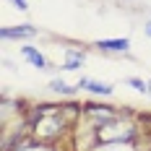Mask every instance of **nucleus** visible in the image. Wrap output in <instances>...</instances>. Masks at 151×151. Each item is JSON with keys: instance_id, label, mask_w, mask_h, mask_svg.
Wrapping results in <instances>:
<instances>
[{"instance_id": "f257e3e1", "label": "nucleus", "mask_w": 151, "mask_h": 151, "mask_svg": "<svg viewBox=\"0 0 151 151\" xmlns=\"http://www.w3.org/2000/svg\"><path fill=\"white\" fill-rule=\"evenodd\" d=\"M0 37L3 39H31V37H37V29L34 26H5V29H0Z\"/></svg>"}, {"instance_id": "6e6552de", "label": "nucleus", "mask_w": 151, "mask_h": 151, "mask_svg": "<svg viewBox=\"0 0 151 151\" xmlns=\"http://www.w3.org/2000/svg\"><path fill=\"white\" fill-rule=\"evenodd\" d=\"M16 5H18V8H21V11H26V8H29V5H26V0H13Z\"/></svg>"}, {"instance_id": "39448f33", "label": "nucleus", "mask_w": 151, "mask_h": 151, "mask_svg": "<svg viewBox=\"0 0 151 151\" xmlns=\"http://www.w3.org/2000/svg\"><path fill=\"white\" fill-rule=\"evenodd\" d=\"M83 63V52L78 50H65V70H76Z\"/></svg>"}, {"instance_id": "9d476101", "label": "nucleus", "mask_w": 151, "mask_h": 151, "mask_svg": "<svg viewBox=\"0 0 151 151\" xmlns=\"http://www.w3.org/2000/svg\"><path fill=\"white\" fill-rule=\"evenodd\" d=\"M149 96H151V81H149Z\"/></svg>"}, {"instance_id": "423d86ee", "label": "nucleus", "mask_w": 151, "mask_h": 151, "mask_svg": "<svg viewBox=\"0 0 151 151\" xmlns=\"http://www.w3.org/2000/svg\"><path fill=\"white\" fill-rule=\"evenodd\" d=\"M50 89H52V91H58V94H73V91H76V89H70L65 81H60V78H55V81L50 83Z\"/></svg>"}, {"instance_id": "7ed1b4c3", "label": "nucleus", "mask_w": 151, "mask_h": 151, "mask_svg": "<svg viewBox=\"0 0 151 151\" xmlns=\"http://www.w3.org/2000/svg\"><path fill=\"white\" fill-rule=\"evenodd\" d=\"M78 89H86V91H91V94H102V96H109V94L115 91L109 83H99V81H91V78H81V81H78Z\"/></svg>"}, {"instance_id": "0eeeda50", "label": "nucleus", "mask_w": 151, "mask_h": 151, "mask_svg": "<svg viewBox=\"0 0 151 151\" xmlns=\"http://www.w3.org/2000/svg\"><path fill=\"white\" fill-rule=\"evenodd\" d=\"M128 83H130L136 91H141V94H149V83H146V81H141V78H133V76H130V78H128Z\"/></svg>"}, {"instance_id": "20e7f679", "label": "nucleus", "mask_w": 151, "mask_h": 151, "mask_svg": "<svg viewBox=\"0 0 151 151\" xmlns=\"http://www.w3.org/2000/svg\"><path fill=\"white\" fill-rule=\"evenodd\" d=\"M96 47H99L102 52H128L130 39H99Z\"/></svg>"}, {"instance_id": "f03ea898", "label": "nucleus", "mask_w": 151, "mask_h": 151, "mask_svg": "<svg viewBox=\"0 0 151 151\" xmlns=\"http://www.w3.org/2000/svg\"><path fill=\"white\" fill-rule=\"evenodd\" d=\"M21 55H24V58H26L34 68H39V70H47V68H50L47 58L39 52V50H34V47H21Z\"/></svg>"}, {"instance_id": "1a4fd4ad", "label": "nucleus", "mask_w": 151, "mask_h": 151, "mask_svg": "<svg viewBox=\"0 0 151 151\" xmlns=\"http://www.w3.org/2000/svg\"><path fill=\"white\" fill-rule=\"evenodd\" d=\"M146 37H151V24H146Z\"/></svg>"}]
</instances>
